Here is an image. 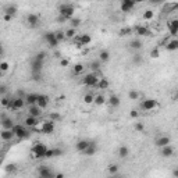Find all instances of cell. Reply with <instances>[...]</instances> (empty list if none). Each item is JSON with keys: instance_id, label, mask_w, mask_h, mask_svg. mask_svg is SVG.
I'll list each match as a JSON object with an SVG mask.
<instances>
[{"instance_id": "46", "label": "cell", "mask_w": 178, "mask_h": 178, "mask_svg": "<svg viewBox=\"0 0 178 178\" xmlns=\"http://www.w3.org/2000/svg\"><path fill=\"white\" fill-rule=\"evenodd\" d=\"M160 56V50L157 49V47H155V49H152L150 50V57L152 59H157Z\"/></svg>"}, {"instance_id": "25", "label": "cell", "mask_w": 178, "mask_h": 178, "mask_svg": "<svg viewBox=\"0 0 178 178\" xmlns=\"http://www.w3.org/2000/svg\"><path fill=\"white\" fill-rule=\"evenodd\" d=\"M166 49L170 52H174V50H178V39H173L170 41L167 45H166Z\"/></svg>"}, {"instance_id": "44", "label": "cell", "mask_w": 178, "mask_h": 178, "mask_svg": "<svg viewBox=\"0 0 178 178\" xmlns=\"http://www.w3.org/2000/svg\"><path fill=\"white\" fill-rule=\"evenodd\" d=\"M33 59H35V60H39V61H45L46 53H45V52H39V53H36V56H35Z\"/></svg>"}, {"instance_id": "53", "label": "cell", "mask_w": 178, "mask_h": 178, "mask_svg": "<svg viewBox=\"0 0 178 178\" xmlns=\"http://www.w3.org/2000/svg\"><path fill=\"white\" fill-rule=\"evenodd\" d=\"M63 155V150L61 149H54V156L57 157V156H61Z\"/></svg>"}, {"instance_id": "36", "label": "cell", "mask_w": 178, "mask_h": 178, "mask_svg": "<svg viewBox=\"0 0 178 178\" xmlns=\"http://www.w3.org/2000/svg\"><path fill=\"white\" fill-rule=\"evenodd\" d=\"M128 155H129V150H128V147L123 145V146L118 149V156H120V157H123V159H125V157H128Z\"/></svg>"}, {"instance_id": "11", "label": "cell", "mask_w": 178, "mask_h": 178, "mask_svg": "<svg viewBox=\"0 0 178 178\" xmlns=\"http://www.w3.org/2000/svg\"><path fill=\"white\" fill-rule=\"evenodd\" d=\"M1 127H3V129H13L15 127V124H14V121L10 117H6L3 114L1 116Z\"/></svg>"}, {"instance_id": "34", "label": "cell", "mask_w": 178, "mask_h": 178, "mask_svg": "<svg viewBox=\"0 0 178 178\" xmlns=\"http://www.w3.org/2000/svg\"><path fill=\"white\" fill-rule=\"evenodd\" d=\"M89 68H91L93 73L99 71V70H100V60H95V61H92V63L89 64Z\"/></svg>"}, {"instance_id": "26", "label": "cell", "mask_w": 178, "mask_h": 178, "mask_svg": "<svg viewBox=\"0 0 178 178\" xmlns=\"http://www.w3.org/2000/svg\"><path fill=\"white\" fill-rule=\"evenodd\" d=\"M96 152H97V146H96V143H95V142H91L89 147H88V149L84 152V153H85L86 156H93Z\"/></svg>"}, {"instance_id": "61", "label": "cell", "mask_w": 178, "mask_h": 178, "mask_svg": "<svg viewBox=\"0 0 178 178\" xmlns=\"http://www.w3.org/2000/svg\"><path fill=\"white\" fill-rule=\"evenodd\" d=\"M173 10H178V3H175V4H173Z\"/></svg>"}, {"instance_id": "45", "label": "cell", "mask_w": 178, "mask_h": 178, "mask_svg": "<svg viewBox=\"0 0 178 178\" xmlns=\"http://www.w3.org/2000/svg\"><path fill=\"white\" fill-rule=\"evenodd\" d=\"M70 24H71V28H75V29H77V27L81 25V20H79V18H73Z\"/></svg>"}, {"instance_id": "18", "label": "cell", "mask_w": 178, "mask_h": 178, "mask_svg": "<svg viewBox=\"0 0 178 178\" xmlns=\"http://www.w3.org/2000/svg\"><path fill=\"white\" fill-rule=\"evenodd\" d=\"M89 145H91V142L86 141V139H81V141L77 142V145H75V149H77V152H85L89 147Z\"/></svg>"}, {"instance_id": "27", "label": "cell", "mask_w": 178, "mask_h": 178, "mask_svg": "<svg viewBox=\"0 0 178 178\" xmlns=\"http://www.w3.org/2000/svg\"><path fill=\"white\" fill-rule=\"evenodd\" d=\"M109 103L111 107H118L120 103H121V100H120V97L117 95H111L109 99Z\"/></svg>"}, {"instance_id": "20", "label": "cell", "mask_w": 178, "mask_h": 178, "mask_svg": "<svg viewBox=\"0 0 178 178\" xmlns=\"http://www.w3.org/2000/svg\"><path fill=\"white\" fill-rule=\"evenodd\" d=\"M38 99H39V95L38 93H28L25 96V103L29 106H33L38 103Z\"/></svg>"}, {"instance_id": "30", "label": "cell", "mask_w": 178, "mask_h": 178, "mask_svg": "<svg viewBox=\"0 0 178 178\" xmlns=\"http://www.w3.org/2000/svg\"><path fill=\"white\" fill-rule=\"evenodd\" d=\"M65 38L67 39H75L77 38V29L75 28H68L65 31Z\"/></svg>"}, {"instance_id": "62", "label": "cell", "mask_w": 178, "mask_h": 178, "mask_svg": "<svg viewBox=\"0 0 178 178\" xmlns=\"http://www.w3.org/2000/svg\"><path fill=\"white\" fill-rule=\"evenodd\" d=\"M175 99L178 100V91H177V93H175Z\"/></svg>"}, {"instance_id": "3", "label": "cell", "mask_w": 178, "mask_h": 178, "mask_svg": "<svg viewBox=\"0 0 178 178\" xmlns=\"http://www.w3.org/2000/svg\"><path fill=\"white\" fill-rule=\"evenodd\" d=\"M99 81H100V78L96 73H89L82 78L84 85H86V86H97Z\"/></svg>"}, {"instance_id": "51", "label": "cell", "mask_w": 178, "mask_h": 178, "mask_svg": "<svg viewBox=\"0 0 178 178\" xmlns=\"http://www.w3.org/2000/svg\"><path fill=\"white\" fill-rule=\"evenodd\" d=\"M138 116H139V113H138L137 110H131V113H129L131 118H138Z\"/></svg>"}, {"instance_id": "57", "label": "cell", "mask_w": 178, "mask_h": 178, "mask_svg": "<svg viewBox=\"0 0 178 178\" xmlns=\"http://www.w3.org/2000/svg\"><path fill=\"white\" fill-rule=\"evenodd\" d=\"M173 177H174V178H178V167L173 170Z\"/></svg>"}, {"instance_id": "10", "label": "cell", "mask_w": 178, "mask_h": 178, "mask_svg": "<svg viewBox=\"0 0 178 178\" xmlns=\"http://www.w3.org/2000/svg\"><path fill=\"white\" fill-rule=\"evenodd\" d=\"M135 6H137V1H134V0H123V3H121V11L128 13V11H131Z\"/></svg>"}, {"instance_id": "9", "label": "cell", "mask_w": 178, "mask_h": 178, "mask_svg": "<svg viewBox=\"0 0 178 178\" xmlns=\"http://www.w3.org/2000/svg\"><path fill=\"white\" fill-rule=\"evenodd\" d=\"M41 131H42V134H46V135L53 134V132H54V124H53V121H46V123H42Z\"/></svg>"}, {"instance_id": "8", "label": "cell", "mask_w": 178, "mask_h": 178, "mask_svg": "<svg viewBox=\"0 0 178 178\" xmlns=\"http://www.w3.org/2000/svg\"><path fill=\"white\" fill-rule=\"evenodd\" d=\"M24 106H25V97H15L11 102L10 110H21Z\"/></svg>"}, {"instance_id": "12", "label": "cell", "mask_w": 178, "mask_h": 178, "mask_svg": "<svg viewBox=\"0 0 178 178\" xmlns=\"http://www.w3.org/2000/svg\"><path fill=\"white\" fill-rule=\"evenodd\" d=\"M0 138H1V141L9 142V141H11L13 138H15V134L13 132V129H1Z\"/></svg>"}, {"instance_id": "50", "label": "cell", "mask_w": 178, "mask_h": 178, "mask_svg": "<svg viewBox=\"0 0 178 178\" xmlns=\"http://www.w3.org/2000/svg\"><path fill=\"white\" fill-rule=\"evenodd\" d=\"M132 61L135 64H139L142 61V56L141 54H135V56H134V59H132Z\"/></svg>"}, {"instance_id": "39", "label": "cell", "mask_w": 178, "mask_h": 178, "mask_svg": "<svg viewBox=\"0 0 178 178\" xmlns=\"http://www.w3.org/2000/svg\"><path fill=\"white\" fill-rule=\"evenodd\" d=\"M109 85L110 84L106 78H100V81H99V84H97V88H99V89H107Z\"/></svg>"}, {"instance_id": "21", "label": "cell", "mask_w": 178, "mask_h": 178, "mask_svg": "<svg viewBox=\"0 0 178 178\" xmlns=\"http://www.w3.org/2000/svg\"><path fill=\"white\" fill-rule=\"evenodd\" d=\"M41 109H46L49 106V96L46 95H39V99H38V103H36Z\"/></svg>"}, {"instance_id": "17", "label": "cell", "mask_w": 178, "mask_h": 178, "mask_svg": "<svg viewBox=\"0 0 178 178\" xmlns=\"http://www.w3.org/2000/svg\"><path fill=\"white\" fill-rule=\"evenodd\" d=\"M134 32H135L137 35H139V36H150L152 35L150 31H149L146 27H143V25H138V27H135Z\"/></svg>"}, {"instance_id": "32", "label": "cell", "mask_w": 178, "mask_h": 178, "mask_svg": "<svg viewBox=\"0 0 178 178\" xmlns=\"http://www.w3.org/2000/svg\"><path fill=\"white\" fill-rule=\"evenodd\" d=\"M11 102H13V99H9L7 96H3L0 103H1V106H3L4 109H10V107H11Z\"/></svg>"}, {"instance_id": "56", "label": "cell", "mask_w": 178, "mask_h": 178, "mask_svg": "<svg viewBox=\"0 0 178 178\" xmlns=\"http://www.w3.org/2000/svg\"><path fill=\"white\" fill-rule=\"evenodd\" d=\"M15 170V166L14 164H9L7 166V171H14Z\"/></svg>"}, {"instance_id": "15", "label": "cell", "mask_w": 178, "mask_h": 178, "mask_svg": "<svg viewBox=\"0 0 178 178\" xmlns=\"http://www.w3.org/2000/svg\"><path fill=\"white\" fill-rule=\"evenodd\" d=\"M42 67H43V61H39V60H32L31 63V70L32 74H39L42 71Z\"/></svg>"}, {"instance_id": "40", "label": "cell", "mask_w": 178, "mask_h": 178, "mask_svg": "<svg viewBox=\"0 0 178 178\" xmlns=\"http://www.w3.org/2000/svg\"><path fill=\"white\" fill-rule=\"evenodd\" d=\"M107 171H109V174L114 175V174L118 173V166L117 164H110L109 167H107Z\"/></svg>"}, {"instance_id": "14", "label": "cell", "mask_w": 178, "mask_h": 178, "mask_svg": "<svg viewBox=\"0 0 178 178\" xmlns=\"http://www.w3.org/2000/svg\"><path fill=\"white\" fill-rule=\"evenodd\" d=\"M170 142H171V139H170L169 137H159L157 139H156V142H155V145L157 147H166V146H169L170 145Z\"/></svg>"}, {"instance_id": "22", "label": "cell", "mask_w": 178, "mask_h": 178, "mask_svg": "<svg viewBox=\"0 0 178 178\" xmlns=\"http://www.w3.org/2000/svg\"><path fill=\"white\" fill-rule=\"evenodd\" d=\"M169 29H170V33L173 36H177L178 35V20H173L169 23Z\"/></svg>"}, {"instance_id": "4", "label": "cell", "mask_w": 178, "mask_h": 178, "mask_svg": "<svg viewBox=\"0 0 178 178\" xmlns=\"http://www.w3.org/2000/svg\"><path fill=\"white\" fill-rule=\"evenodd\" d=\"M13 132L15 134V138L17 139H27L28 137H29V131H28L25 127H23V125H15V127L13 128Z\"/></svg>"}, {"instance_id": "38", "label": "cell", "mask_w": 178, "mask_h": 178, "mask_svg": "<svg viewBox=\"0 0 178 178\" xmlns=\"http://www.w3.org/2000/svg\"><path fill=\"white\" fill-rule=\"evenodd\" d=\"M84 103H86V105L95 103V96L92 95V93H86V95L84 96Z\"/></svg>"}, {"instance_id": "31", "label": "cell", "mask_w": 178, "mask_h": 178, "mask_svg": "<svg viewBox=\"0 0 178 178\" xmlns=\"http://www.w3.org/2000/svg\"><path fill=\"white\" fill-rule=\"evenodd\" d=\"M79 41H81V43H82L84 46L85 45H89L92 42V38H91V35H88V33H82L81 36H79Z\"/></svg>"}, {"instance_id": "63", "label": "cell", "mask_w": 178, "mask_h": 178, "mask_svg": "<svg viewBox=\"0 0 178 178\" xmlns=\"http://www.w3.org/2000/svg\"><path fill=\"white\" fill-rule=\"evenodd\" d=\"M111 178H123V177H111Z\"/></svg>"}, {"instance_id": "59", "label": "cell", "mask_w": 178, "mask_h": 178, "mask_svg": "<svg viewBox=\"0 0 178 178\" xmlns=\"http://www.w3.org/2000/svg\"><path fill=\"white\" fill-rule=\"evenodd\" d=\"M0 92H1V95H4V93H6V86H4V85H1V86H0Z\"/></svg>"}, {"instance_id": "42", "label": "cell", "mask_w": 178, "mask_h": 178, "mask_svg": "<svg viewBox=\"0 0 178 178\" xmlns=\"http://www.w3.org/2000/svg\"><path fill=\"white\" fill-rule=\"evenodd\" d=\"M56 39L59 41V43H60L61 41H64V39H67V38H65V32L57 31V32H56Z\"/></svg>"}, {"instance_id": "28", "label": "cell", "mask_w": 178, "mask_h": 178, "mask_svg": "<svg viewBox=\"0 0 178 178\" xmlns=\"http://www.w3.org/2000/svg\"><path fill=\"white\" fill-rule=\"evenodd\" d=\"M142 43L139 39H134V41H131V43H129V47L131 49H134V50H139V49H142Z\"/></svg>"}, {"instance_id": "19", "label": "cell", "mask_w": 178, "mask_h": 178, "mask_svg": "<svg viewBox=\"0 0 178 178\" xmlns=\"http://www.w3.org/2000/svg\"><path fill=\"white\" fill-rule=\"evenodd\" d=\"M38 124H39V121H38L36 117H31V116H28L25 121H24V125L27 128H36Z\"/></svg>"}, {"instance_id": "13", "label": "cell", "mask_w": 178, "mask_h": 178, "mask_svg": "<svg viewBox=\"0 0 178 178\" xmlns=\"http://www.w3.org/2000/svg\"><path fill=\"white\" fill-rule=\"evenodd\" d=\"M41 114H42V109H41V107H39L38 105L29 106V109H28V116L39 118V117H41Z\"/></svg>"}, {"instance_id": "47", "label": "cell", "mask_w": 178, "mask_h": 178, "mask_svg": "<svg viewBox=\"0 0 178 178\" xmlns=\"http://www.w3.org/2000/svg\"><path fill=\"white\" fill-rule=\"evenodd\" d=\"M9 67H10V64L7 63V61H1V63H0V70H1V73H6V71L9 70Z\"/></svg>"}, {"instance_id": "2", "label": "cell", "mask_w": 178, "mask_h": 178, "mask_svg": "<svg viewBox=\"0 0 178 178\" xmlns=\"http://www.w3.org/2000/svg\"><path fill=\"white\" fill-rule=\"evenodd\" d=\"M49 150L47 149V146L46 145H43V143H41V142H38V143H35L33 146H32V157H35V159H45V155L46 152Z\"/></svg>"}, {"instance_id": "5", "label": "cell", "mask_w": 178, "mask_h": 178, "mask_svg": "<svg viewBox=\"0 0 178 178\" xmlns=\"http://www.w3.org/2000/svg\"><path fill=\"white\" fill-rule=\"evenodd\" d=\"M38 175H39V178H56V174L47 166H41L38 169Z\"/></svg>"}, {"instance_id": "49", "label": "cell", "mask_w": 178, "mask_h": 178, "mask_svg": "<svg viewBox=\"0 0 178 178\" xmlns=\"http://www.w3.org/2000/svg\"><path fill=\"white\" fill-rule=\"evenodd\" d=\"M135 129H137V131H139V132H142V131H143V129H145V125H143V124L142 123H137L135 124Z\"/></svg>"}, {"instance_id": "7", "label": "cell", "mask_w": 178, "mask_h": 178, "mask_svg": "<svg viewBox=\"0 0 178 178\" xmlns=\"http://www.w3.org/2000/svg\"><path fill=\"white\" fill-rule=\"evenodd\" d=\"M43 38H45L46 42H47L49 46H52V47H56V46L59 45V41L56 39V32H46Z\"/></svg>"}, {"instance_id": "37", "label": "cell", "mask_w": 178, "mask_h": 178, "mask_svg": "<svg viewBox=\"0 0 178 178\" xmlns=\"http://www.w3.org/2000/svg\"><path fill=\"white\" fill-rule=\"evenodd\" d=\"M106 103V97L103 95H96L95 96V105L96 106H102Z\"/></svg>"}, {"instance_id": "54", "label": "cell", "mask_w": 178, "mask_h": 178, "mask_svg": "<svg viewBox=\"0 0 178 178\" xmlns=\"http://www.w3.org/2000/svg\"><path fill=\"white\" fill-rule=\"evenodd\" d=\"M57 21H59L60 24H61V23H67V20L64 18L63 15H59V18H57Z\"/></svg>"}, {"instance_id": "1", "label": "cell", "mask_w": 178, "mask_h": 178, "mask_svg": "<svg viewBox=\"0 0 178 178\" xmlns=\"http://www.w3.org/2000/svg\"><path fill=\"white\" fill-rule=\"evenodd\" d=\"M74 13H75V9H74L73 4H67V3H64V4L59 6V14L60 15H63L67 21H68V20H73Z\"/></svg>"}, {"instance_id": "58", "label": "cell", "mask_w": 178, "mask_h": 178, "mask_svg": "<svg viewBox=\"0 0 178 178\" xmlns=\"http://www.w3.org/2000/svg\"><path fill=\"white\" fill-rule=\"evenodd\" d=\"M13 20V17L11 15H7V14H4V21H11Z\"/></svg>"}, {"instance_id": "23", "label": "cell", "mask_w": 178, "mask_h": 178, "mask_svg": "<svg viewBox=\"0 0 178 178\" xmlns=\"http://www.w3.org/2000/svg\"><path fill=\"white\" fill-rule=\"evenodd\" d=\"M160 153H161V156L163 157H171V156L174 155V149H173V146H166V147H161L160 149Z\"/></svg>"}, {"instance_id": "24", "label": "cell", "mask_w": 178, "mask_h": 178, "mask_svg": "<svg viewBox=\"0 0 178 178\" xmlns=\"http://www.w3.org/2000/svg\"><path fill=\"white\" fill-rule=\"evenodd\" d=\"M4 13L7 14V15H11V17H14V15L17 14V6H14V4H9V6H6Z\"/></svg>"}, {"instance_id": "41", "label": "cell", "mask_w": 178, "mask_h": 178, "mask_svg": "<svg viewBox=\"0 0 178 178\" xmlns=\"http://www.w3.org/2000/svg\"><path fill=\"white\" fill-rule=\"evenodd\" d=\"M153 17H155V13H153L152 10H146V11L143 13V20H146V21H150Z\"/></svg>"}, {"instance_id": "16", "label": "cell", "mask_w": 178, "mask_h": 178, "mask_svg": "<svg viewBox=\"0 0 178 178\" xmlns=\"http://www.w3.org/2000/svg\"><path fill=\"white\" fill-rule=\"evenodd\" d=\"M27 23L29 27L35 28L39 25V17H38L36 14H28L27 15Z\"/></svg>"}, {"instance_id": "6", "label": "cell", "mask_w": 178, "mask_h": 178, "mask_svg": "<svg viewBox=\"0 0 178 178\" xmlns=\"http://www.w3.org/2000/svg\"><path fill=\"white\" fill-rule=\"evenodd\" d=\"M156 107H157V100H155V99H145L141 103V109L145 110V111H150Z\"/></svg>"}, {"instance_id": "52", "label": "cell", "mask_w": 178, "mask_h": 178, "mask_svg": "<svg viewBox=\"0 0 178 178\" xmlns=\"http://www.w3.org/2000/svg\"><path fill=\"white\" fill-rule=\"evenodd\" d=\"M60 65H61V67H67V65H68V60L63 59L61 61H60Z\"/></svg>"}, {"instance_id": "60", "label": "cell", "mask_w": 178, "mask_h": 178, "mask_svg": "<svg viewBox=\"0 0 178 178\" xmlns=\"http://www.w3.org/2000/svg\"><path fill=\"white\" fill-rule=\"evenodd\" d=\"M56 178H64V174L63 173H57L56 174Z\"/></svg>"}, {"instance_id": "29", "label": "cell", "mask_w": 178, "mask_h": 178, "mask_svg": "<svg viewBox=\"0 0 178 178\" xmlns=\"http://www.w3.org/2000/svg\"><path fill=\"white\" fill-rule=\"evenodd\" d=\"M110 59V53L109 50H102L99 53V60H100V63H106V61H109Z\"/></svg>"}, {"instance_id": "48", "label": "cell", "mask_w": 178, "mask_h": 178, "mask_svg": "<svg viewBox=\"0 0 178 178\" xmlns=\"http://www.w3.org/2000/svg\"><path fill=\"white\" fill-rule=\"evenodd\" d=\"M52 157H54V149H49L45 155V159H52Z\"/></svg>"}, {"instance_id": "33", "label": "cell", "mask_w": 178, "mask_h": 178, "mask_svg": "<svg viewBox=\"0 0 178 178\" xmlns=\"http://www.w3.org/2000/svg\"><path fill=\"white\" fill-rule=\"evenodd\" d=\"M84 70H85V65L79 63V64H75V65H74L73 73L75 74V75H79V74H82V73H84Z\"/></svg>"}, {"instance_id": "35", "label": "cell", "mask_w": 178, "mask_h": 178, "mask_svg": "<svg viewBox=\"0 0 178 178\" xmlns=\"http://www.w3.org/2000/svg\"><path fill=\"white\" fill-rule=\"evenodd\" d=\"M132 32H134V29L131 27H124L120 29V35H121V36H128V35H131Z\"/></svg>"}, {"instance_id": "55", "label": "cell", "mask_w": 178, "mask_h": 178, "mask_svg": "<svg viewBox=\"0 0 178 178\" xmlns=\"http://www.w3.org/2000/svg\"><path fill=\"white\" fill-rule=\"evenodd\" d=\"M32 79H35V81H41V75H39V74H33V75H32Z\"/></svg>"}, {"instance_id": "43", "label": "cell", "mask_w": 178, "mask_h": 178, "mask_svg": "<svg viewBox=\"0 0 178 178\" xmlns=\"http://www.w3.org/2000/svg\"><path fill=\"white\" fill-rule=\"evenodd\" d=\"M128 97H129L131 100H138V99H139V93H138L137 91H131L128 93Z\"/></svg>"}]
</instances>
